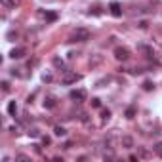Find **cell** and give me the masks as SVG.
<instances>
[{"label": "cell", "instance_id": "cell-2", "mask_svg": "<svg viewBox=\"0 0 162 162\" xmlns=\"http://www.w3.org/2000/svg\"><path fill=\"white\" fill-rule=\"evenodd\" d=\"M80 78H82V74H78V73H69V71H65L63 77H61V82H63L65 86H69V84L78 82Z\"/></svg>", "mask_w": 162, "mask_h": 162}, {"label": "cell", "instance_id": "cell-6", "mask_svg": "<svg viewBox=\"0 0 162 162\" xmlns=\"http://www.w3.org/2000/svg\"><path fill=\"white\" fill-rule=\"evenodd\" d=\"M25 48H14L12 52H10V57H12V59H21V57H23L25 56Z\"/></svg>", "mask_w": 162, "mask_h": 162}, {"label": "cell", "instance_id": "cell-23", "mask_svg": "<svg viewBox=\"0 0 162 162\" xmlns=\"http://www.w3.org/2000/svg\"><path fill=\"white\" fill-rule=\"evenodd\" d=\"M15 160H23V162H25V160H29V156H27V155H17Z\"/></svg>", "mask_w": 162, "mask_h": 162}, {"label": "cell", "instance_id": "cell-5", "mask_svg": "<svg viewBox=\"0 0 162 162\" xmlns=\"http://www.w3.org/2000/svg\"><path fill=\"white\" fill-rule=\"evenodd\" d=\"M109 10H111V14H113L114 17H120V15H122V6L118 4V2H111V4H109Z\"/></svg>", "mask_w": 162, "mask_h": 162}, {"label": "cell", "instance_id": "cell-19", "mask_svg": "<svg viewBox=\"0 0 162 162\" xmlns=\"http://www.w3.org/2000/svg\"><path fill=\"white\" fill-rule=\"evenodd\" d=\"M101 118H103V120H109V118H111V111L109 109H103L101 111Z\"/></svg>", "mask_w": 162, "mask_h": 162}, {"label": "cell", "instance_id": "cell-15", "mask_svg": "<svg viewBox=\"0 0 162 162\" xmlns=\"http://www.w3.org/2000/svg\"><path fill=\"white\" fill-rule=\"evenodd\" d=\"M153 88H155V84L151 82V80H145V82H143V90H145V92H151Z\"/></svg>", "mask_w": 162, "mask_h": 162}, {"label": "cell", "instance_id": "cell-10", "mask_svg": "<svg viewBox=\"0 0 162 162\" xmlns=\"http://www.w3.org/2000/svg\"><path fill=\"white\" fill-rule=\"evenodd\" d=\"M0 2H2V6L4 8H15L21 0H0Z\"/></svg>", "mask_w": 162, "mask_h": 162}, {"label": "cell", "instance_id": "cell-1", "mask_svg": "<svg viewBox=\"0 0 162 162\" xmlns=\"http://www.w3.org/2000/svg\"><path fill=\"white\" fill-rule=\"evenodd\" d=\"M86 40H90V31L88 29H77L71 35V38H69V42H86Z\"/></svg>", "mask_w": 162, "mask_h": 162}, {"label": "cell", "instance_id": "cell-20", "mask_svg": "<svg viewBox=\"0 0 162 162\" xmlns=\"http://www.w3.org/2000/svg\"><path fill=\"white\" fill-rule=\"evenodd\" d=\"M92 107H95V109H99V107H101V99H99V97H93V99H92Z\"/></svg>", "mask_w": 162, "mask_h": 162}, {"label": "cell", "instance_id": "cell-8", "mask_svg": "<svg viewBox=\"0 0 162 162\" xmlns=\"http://www.w3.org/2000/svg\"><path fill=\"white\" fill-rule=\"evenodd\" d=\"M44 107H46V109H53V107H56V97H53V95H46Z\"/></svg>", "mask_w": 162, "mask_h": 162}, {"label": "cell", "instance_id": "cell-25", "mask_svg": "<svg viewBox=\"0 0 162 162\" xmlns=\"http://www.w3.org/2000/svg\"><path fill=\"white\" fill-rule=\"evenodd\" d=\"M147 27H149L147 21H139V29H147Z\"/></svg>", "mask_w": 162, "mask_h": 162}, {"label": "cell", "instance_id": "cell-22", "mask_svg": "<svg viewBox=\"0 0 162 162\" xmlns=\"http://www.w3.org/2000/svg\"><path fill=\"white\" fill-rule=\"evenodd\" d=\"M2 92H10V84L6 80H2Z\"/></svg>", "mask_w": 162, "mask_h": 162}, {"label": "cell", "instance_id": "cell-26", "mask_svg": "<svg viewBox=\"0 0 162 162\" xmlns=\"http://www.w3.org/2000/svg\"><path fill=\"white\" fill-rule=\"evenodd\" d=\"M42 80H44V82H52V74H44V77H42Z\"/></svg>", "mask_w": 162, "mask_h": 162}, {"label": "cell", "instance_id": "cell-7", "mask_svg": "<svg viewBox=\"0 0 162 162\" xmlns=\"http://www.w3.org/2000/svg\"><path fill=\"white\" fill-rule=\"evenodd\" d=\"M120 143H122L124 149H132V147H134V137H132V135H122Z\"/></svg>", "mask_w": 162, "mask_h": 162}, {"label": "cell", "instance_id": "cell-4", "mask_svg": "<svg viewBox=\"0 0 162 162\" xmlns=\"http://www.w3.org/2000/svg\"><path fill=\"white\" fill-rule=\"evenodd\" d=\"M114 57H116L118 61H126V59L130 57V50H128L126 46H118V48H114Z\"/></svg>", "mask_w": 162, "mask_h": 162}, {"label": "cell", "instance_id": "cell-11", "mask_svg": "<svg viewBox=\"0 0 162 162\" xmlns=\"http://www.w3.org/2000/svg\"><path fill=\"white\" fill-rule=\"evenodd\" d=\"M53 134H56L57 137H65V135H67V130H65L63 126H56V128H53Z\"/></svg>", "mask_w": 162, "mask_h": 162}, {"label": "cell", "instance_id": "cell-21", "mask_svg": "<svg viewBox=\"0 0 162 162\" xmlns=\"http://www.w3.org/2000/svg\"><path fill=\"white\" fill-rule=\"evenodd\" d=\"M88 14H90V15H99V14H101V8H99V6H93V10H90Z\"/></svg>", "mask_w": 162, "mask_h": 162}, {"label": "cell", "instance_id": "cell-16", "mask_svg": "<svg viewBox=\"0 0 162 162\" xmlns=\"http://www.w3.org/2000/svg\"><path fill=\"white\" fill-rule=\"evenodd\" d=\"M29 135H31V137H40V130H38V128H31V130H29Z\"/></svg>", "mask_w": 162, "mask_h": 162}, {"label": "cell", "instance_id": "cell-9", "mask_svg": "<svg viewBox=\"0 0 162 162\" xmlns=\"http://www.w3.org/2000/svg\"><path fill=\"white\" fill-rule=\"evenodd\" d=\"M103 61V56H99V53H95V56L90 57V67H95V65H99Z\"/></svg>", "mask_w": 162, "mask_h": 162}, {"label": "cell", "instance_id": "cell-13", "mask_svg": "<svg viewBox=\"0 0 162 162\" xmlns=\"http://www.w3.org/2000/svg\"><path fill=\"white\" fill-rule=\"evenodd\" d=\"M135 113H137V111H135V107H128L124 114H126V118H134V116H135Z\"/></svg>", "mask_w": 162, "mask_h": 162}, {"label": "cell", "instance_id": "cell-12", "mask_svg": "<svg viewBox=\"0 0 162 162\" xmlns=\"http://www.w3.org/2000/svg\"><path fill=\"white\" fill-rule=\"evenodd\" d=\"M8 113L12 114V116H15V113H17V103L15 101H10L8 103Z\"/></svg>", "mask_w": 162, "mask_h": 162}, {"label": "cell", "instance_id": "cell-24", "mask_svg": "<svg viewBox=\"0 0 162 162\" xmlns=\"http://www.w3.org/2000/svg\"><path fill=\"white\" fill-rule=\"evenodd\" d=\"M42 143H44V145H50V143H52V139H50L48 135H44V137H42Z\"/></svg>", "mask_w": 162, "mask_h": 162}, {"label": "cell", "instance_id": "cell-18", "mask_svg": "<svg viewBox=\"0 0 162 162\" xmlns=\"http://www.w3.org/2000/svg\"><path fill=\"white\" fill-rule=\"evenodd\" d=\"M53 65H56L57 69H63V67H65V63H63V59H59V57H53Z\"/></svg>", "mask_w": 162, "mask_h": 162}, {"label": "cell", "instance_id": "cell-3", "mask_svg": "<svg viewBox=\"0 0 162 162\" xmlns=\"http://www.w3.org/2000/svg\"><path fill=\"white\" fill-rule=\"evenodd\" d=\"M69 95H71V99H73V101L82 103V101H86V97H88V92L82 90V88H78V90H73Z\"/></svg>", "mask_w": 162, "mask_h": 162}, {"label": "cell", "instance_id": "cell-17", "mask_svg": "<svg viewBox=\"0 0 162 162\" xmlns=\"http://www.w3.org/2000/svg\"><path fill=\"white\" fill-rule=\"evenodd\" d=\"M153 149H155V153H156V155H158V156L162 158V141H158V143H156V145H155Z\"/></svg>", "mask_w": 162, "mask_h": 162}, {"label": "cell", "instance_id": "cell-14", "mask_svg": "<svg viewBox=\"0 0 162 162\" xmlns=\"http://www.w3.org/2000/svg\"><path fill=\"white\" fill-rule=\"evenodd\" d=\"M44 17H46V21H56V19H57V14H56V12H46Z\"/></svg>", "mask_w": 162, "mask_h": 162}]
</instances>
